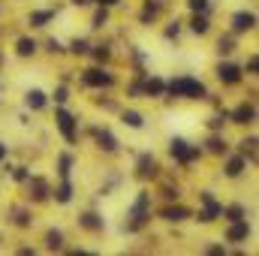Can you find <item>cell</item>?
Here are the masks:
<instances>
[{
    "instance_id": "d4e9b609",
    "label": "cell",
    "mask_w": 259,
    "mask_h": 256,
    "mask_svg": "<svg viewBox=\"0 0 259 256\" xmlns=\"http://www.w3.org/2000/svg\"><path fill=\"white\" fill-rule=\"evenodd\" d=\"M220 52H223V55H229V52H235V39H232V36H226V39H220Z\"/></svg>"
},
{
    "instance_id": "6da1fadb",
    "label": "cell",
    "mask_w": 259,
    "mask_h": 256,
    "mask_svg": "<svg viewBox=\"0 0 259 256\" xmlns=\"http://www.w3.org/2000/svg\"><path fill=\"white\" fill-rule=\"evenodd\" d=\"M169 94H175V97H205V84L202 81H196V78H175L172 84H169Z\"/></svg>"
},
{
    "instance_id": "cb8c5ba5",
    "label": "cell",
    "mask_w": 259,
    "mask_h": 256,
    "mask_svg": "<svg viewBox=\"0 0 259 256\" xmlns=\"http://www.w3.org/2000/svg\"><path fill=\"white\" fill-rule=\"evenodd\" d=\"M61 244H64L61 232H49V247H52V250H61Z\"/></svg>"
},
{
    "instance_id": "5bb4252c",
    "label": "cell",
    "mask_w": 259,
    "mask_h": 256,
    "mask_svg": "<svg viewBox=\"0 0 259 256\" xmlns=\"http://www.w3.org/2000/svg\"><path fill=\"white\" fill-rule=\"evenodd\" d=\"M55 18V12H33L30 15V24L33 27H46V21H52Z\"/></svg>"
},
{
    "instance_id": "f546056e",
    "label": "cell",
    "mask_w": 259,
    "mask_h": 256,
    "mask_svg": "<svg viewBox=\"0 0 259 256\" xmlns=\"http://www.w3.org/2000/svg\"><path fill=\"white\" fill-rule=\"evenodd\" d=\"M154 15H157V3H148V6H145V12H142V18L148 21V18H154Z\"/></svg>"
},
{
    "instance_id": "30bf717a",
    "label": "cell",
    "mask_w": 259,
    "mask_h": 256,
    "mask_svg": "<svg viewBox=\"0 0 259 256\" xmlns=\"http://www.w3.org/2000/svg\"><path fill=\"white\" fill-rule=\"evenodd\" d=\"M163 217H166V220H172V223H178V220H187V217H190V211H187L184 205H172V208H166V211H163Z\"/></svg>"
},
{
    "instance_id": "7402d4cb",
    "label": "cell",
    "mask_w": 259,
    "mask_h": 256,
    "mask_svg": "<svg viewBox=\"0 0 259 256\" xmlns=\"http://www.w3.org/2000/svg\"><path fill=\"white\" fill-rule=\"evenodd\" d=\"M241 214H244V208H241V205L226 208V220H232V223H235V220H241Z\"/></svg>"
},
{
    "instance_id": "8fae6325",
    "label": "cell",
    "mask_w": 259,
    "mask_h": 256,
    "mask_svg": "<svg viewBox=\"0 0 259 256\" xmlns=\"http://www.w3.org/2000/svg\"><path fill=\"white\" fill-rule=\"evenodd\" d=\"M94 136H97V142H100L106 151H115V148H118V142H115V136H112L109 130H94Z\"/></svg>"
},
{
    "instance_id": "e575fe53",
    "label": "cell",
    "mask_w": 259,
    "mask_h": 256,
    "mask_svg": "<svg viewBox=\"0 0 259 256\" xmlns=\"http://www.w3.org/2000/svg\"><path fill=\"white\" fill-rule=\"evenodd\" d=\"M247 66H250V72H256V66H259V58H256V55L250 58V64H247Z\"/></svg>"
},
{
    "instance_id": "8992f818",
    "label": "cell",
    "mask_w": 259,
    "mask_h": 256,
    "mask_svg": "<svg viewBox=\"0 0 259 256\" xmlns=\"http://www.w3.org/2000/svg\"><path fill=\"white\" fill-rule=\"evenodd\" d=\"M253 24H256V15H253V12H238V15L232 18V27H235V33L253 30Z\"/></svg>"
},
{
    "instance_id": "4dcf8cb0",
    "label": "cell",
    "mask_w": 259,
    "mask_h": 256,
    "mask_svg": "<svg viewBox=\"0 0 259 256\" xmlns=\"http://www.w3.org/2000/svg\"><path fill=\"white\" fill-rule=\"evenodd\" d=\"M72 52H75V55H84V52H88V42H84V39H75V42H72Z\"/></svg>"
},
{
    "instance_id": "484cf974",
    "label": "cell",
    "mask_w": 259,
    "mask_h": 256,
    "mask_svg": "<svg viewBox=\"0 0 259 256\" xmlns=\"http://www.w3.org/2000/svg\"><path fill=\"white\" fill-rule=\"evenodd\" d=\"M106 18H109V12H106V6H103V9L94 15V27H103V24H106Z\"/></svg>"
},
{
    "instance_id": "2e32d148",
    "label": "cell",
    "mask_w": 259,
    "mask_h": 256,
    "mask_svg": "<svg viewBox=\"0 0 259 256\" xmlns=\"http://www.w3.org/2000/svg\"><path fill=\"white\" fill-rule=\"evenodd\" d=\"M241 169H244V157H232L229 160V166H226V172L235 178V175H241Z\"/></svg>"
},
{
    "instance_id": "d590c367",
    "label": "cell",
    "mask_w": 259,
    "mask_h": 256,
    "mask_svg": "<svg viewBox=\"0 0 259 256\" xmlns=\"http://www.w3.org/2000/svg\"><path fill=\"white\" fill-rule=\"evenodd\" d=\"M97 3H100V6H115L118 0H97Z\"/></svg>"
},
{
    "instance_id": "ffe728a7",
    "label": "cell",
    "mask_w": 259,
    "mask_h": 256,
    "mask_svg": "<svg viewBox=\"0 0 259 256\" xmlns=\"http://www.w3.org/2000/svg\"><path fill=\"white\" fill-rule=\"evenodd\" d=\"M145 91H148L151 97H157V94H163V81H160V78H151V81L145 84Z\"/></svg>"
},
{
    "instance_id": "836d02e7",
    "label": "cell",
    "mask_w": 259,
    "mask_h": 256,
    "mask_svg": "<svg viewBox=\"0 0 259 256\" xmlns=\"http://www.w3.org/2000/svg\"><path fill=\"white\" fill-rule=\"evenodd\" d=\"M55 100H58V103H64V100H66V88H58V94H55Z\"/></svg>"
},
{
    "instance_id": "9c48e42d",
    "label": "cell",
    "mask_w": 259,
    "mask_h": 256,
    "mask_svg": "<svg viewBox=\"0 0 259 256\" xmlns=\"http://www.w3.org/2000/svg\"><path fill=\"white\" fill-rule=\"evenodd\" d=\"M139 175H142V178H154V175H157V163H154L151 154H142V157H139Z\"/></svg>"
},
{
    "instance_id": "8d00e7d4",
    "label": "cell",
    "mask_w": 259,
    "mask_h": 256,
    "mask_svg": "<svg viewBox=\"0 0 259 256\" xmlns=\"http://www.w3.org/2000/svg\"><path fill=\"white\" fill-rule=\"evenodd\" d=\"M3 157H6V145H0V160H3Z\"/></svg>"
},
{
    "instance_id": "d6986e66",
    "label": "cell",
    "mask_w": 259,
    "mask_h": 256,
    "mask_svg": "<svg viewBox=\"0 0 259 256\" xmlns=\"http://www.w3.org/2000/svg\"><path fill=\"white\" fill-rule=\"evenodd\" d=\"M124 124H130V127L139 130L145 121H142V115H139V112H124Z\"/></svg>"
},
{
    "instance_id": "d6a6232c",
    "label": "cell",
    "mask_w": 259,
    "mask_h": 256,
    "mask_svg": "<svg viewBox=\"0 0 259 256\" xmlns=\"http://www.w3.org/2000/svg\"><path fill=\"white\" fill-rule=\"evenodd\" d=\"M15 181H27V172H24V169H21V166H18V169H15Z\"/></svg>"
},
{
    "instance_id": "3957f363",
    "label": "cell",
    "mask_w": 259,
    "mask_h": 256,
    "mask_svg": "<svg viewBox=\"0 0 259 256\" xmlns=\"http://www.w3.org/2000/svg\"><path fill=\"white\" fill-rule=\"evenodd\" d=\"M115 78L109 75V72H103V69H88L84 72V84H91V88H109Z\"/></svg>"
},
{
    "instance_id": "44dd1931",
    "label": "cell",
    "mask_w": 259,
    "mask_h": 256,
    "mask_svg": "<svg viewBox=\"0 0 259 256\" xmlns=\"http://www.w3.org/2000/svg\"><path fill=\"white\" fill-rule=\"evenodd\" d=\"M253 145H256V139H247V142H241V157H250V160H253V151H256Z\"/></svg>"
},
{
    "instance_id": "4316f807",
    "label": "cell",
    "mask_w": 259,
    "mask_h": 256,
    "mask_svg": "<svg viewBox=\"0 0 259 256\" xmlns=\"http://www.w3.org/2000/svg\"><path fill=\"white\" fill-rule=\"evenodd\" d=\"M208 148H211L214 154H223V151H226V145H223V139H211V142H208Z\"/></svg>"
},
{
    "instance_id": "9a60e30c",
    "label": "cell",
    "mask_w": 259,
    "mask_h": 256,
    "mask_svg": "<svg viewBox=\"0 0 259 256\" xmlns=\"http://www.w3.org/2000/svg\"><path fill=\"white\" fill-rule=\"evenodd\" d=\"M36 52V42L33 39H18V55L21 58H27V55H33Z\"/></svg>"
},
{
    "instance_id": "4fadbf2b",
    "label": "cell",
    "mask_w": 259,
    "mask_h": 256,
    "mask_svg": "<svg viewBox=\"0 0 259 256\" xmlns=\"http://www.w3.org/2000/svg\"><path fill=\"white\" fill-rule=\"evenodd\" d=\"M27 106H30V109H42V106H46V94H42V91H30V94H27Z\"/></svg>"
},
{
    "instance_id": "f1b7e54d",
    "label": "cell",
    "mask_w": 259,
    "mask_h": 256,
    "mask_svg": "<svg viewBox=\"0 0 259 256\" xmlns=\"http://www.w3.org/2000/svg\"><path fill=\"white\" fill-rule=\"evenodd\" d=\"M190 9L193 12H205L208 9V0H190Z\"/></svg>"
},
{
    "instance_id": "83f0119b",
    "label": "cell",
    "mask_w": 259,
    "mask_h": 256,
    "mask_svg": "<svg viewBox=\"0 0 259 256\" xmlns=\"http://www.w3.org/2000/svg\"><path fill=\"white\" fill-rule=\"evenodd\" d=\"M69 166H72V160H69V154H64V157H61V175H69Z\"/></svg>"
},
{
    "instance_id": "ba28073f",
    "label": "cell",
    "mask_w": 259,
    "mask_h": 256,
    "mask_svg": "<svg viewBox=\"0 0 259 256\" xmlns=\"http://www.w3.org/2000/svg\"><path fill=\"white\" fill-rule=\"evenodd\" d=\"M253 118H256V109H253V106H247V103H244V106H238V109H235V115H232V121H235V124H253Z\"/></svg>"
},
{
    "instance_id": "7c38bea8",
    "label": "cell",
    "mask_w": 259,
    "mask_h": 256,
    "mask_svg": "<svg viewBox=\"0 0 259 256\" xmlns=\"http://www.w3.org/2000/svg\"><path fill=\"white\" fill-rule=\"evenodd\" d=\"M247 235H250V226L241 223V220H235V226L229 229V241H244Z\"/></svg>"
},
{
    "instance_id": "74e56055",
    "label": "cell",
    "mask_w": 259,
    "mask_h": 256,
    "mask_svg": "<svg viewBox=\"0 0 259 256\" xmlns=\"http://www.w3.org/2000/svg\"><path fill=\"white\" fill-rule=\"evenodd\" d=\"M72 3H78V6H84V3H91V0H72Z\"/></svg>"
},
{
    "instance_id": "ac0fdd59",
    "label": "cell",
    "mask_w": 259,
    "mask_h": 256,
    "mask_svg": "<svg viewBox=\"0 0 259 256\" xmlns=\"http://www.w3.org/2000/svg\"><path fill=\"white\" fill-rule=\"evenodd\" d=\"M190 27H193V33H205V30H208V18H205L202 12H196V18H193Z\"/></svg>"
},
{
    "instance_id": "e0dca14e",
    "label": "cell",
    "mask_w": 259,
    "mask_h": 256,
    "mask_svg": "<svg viewBox=\"0 0 259 256\" xmlns=\"http://www.w3.org/2000/svg\"><path fill=\"white\" fill-rule=\"evenodd\" d=\"M81 226H84V229H103V220H100L97 214H84V217H81Z\"/></svg>"
},
{
    "instance_id": "1f68e13d",
    "label": "cell",
    "mask_w": 259,
    "mask_h": 256,
    "mask_svg": "<svg viewBox=\"0 0 259 256\" xmlns=\"http://www.w3.org/2000/svg\"><path fill=\"white\" fill-rule=\"evenodd\" d=\"M94 58H97V61H106V58H109V49H106V46H97V49H94Z\"/></svg>"
},
{
    "instance_id": "7a4b0ae2",
    "label": "cell",
    "mask_w": 259,
    "mask_h": 256,
    "mask_svg": "<svg viewBox=\"0 0 259 256\" xmlns=\"http://www.w3.org/2000/svg\"><path fill=\"white\" fill-rule=\"evenodd\" d=\"M169 151H172V157H175V160H181V163H193L196 157H199V148H187V142H184V139H172Z\"/></svg>"
},
{
    "instance_id": "5b68a950",
    "label": "cell",
    "mask_w": 259,
    "mask_h": 256,
    "mask_svg": "<svg viewBox=\"0 0 259 256\" xmlns=\"http://www.w3.org/2000/svg\"><path fill=\"white\" fill-rule=\"evenodd\" d=\"M202 202H205V211L199 214V220H205V223H208V220H214L217 214H223V205H217V202L211 199V193H202Z\"/></svg>"
},
{
    "instance_id": "52a82bcc",
    "label": "cell",
    "mask_w": 259,
    "mask_h": 256,
    "mask_svg": "<svg viewBox=\"0 0 259 256\" xmlns=\"http://www.w3.org/2000/svg\"><path fill=\"white\" fill-rule=\"evenodd\" d=\"M217 75H220V81H226V84H235V81L241 78V69H238V66H232V64H220Z\"/></svg>"
},
{
    "instance_id": "603a6c76",
    "label": "cell",
    "mask_w": 259,
    "mask_h": 256,
    "mask_svg": "<svg viewBox=\"0 0 259 256\" xmlns=\"http://www.w3.org/2000/svg\"><path fill=\"white\" fill-rule=\"evenodd\" d=\"M69 199H72V187H69V184H61V190H58V202H69Z\"/></svg>"
},
{
    "instance_id": "277c9868",
    "label": "cell",
    "mask_w": 259,
    "mask_h": 256,
    "mask_svg": "<svg viewBox=\"0 0 259 256\" xmlns=\"http://www.w3.org/2000/svg\"><path fill=\"white\" fill-rule=\"evenodd\" d=\"M58 127H61V133H64L66 142H75V121H72V115H66L64 109H58Z\"/></svg>"
}]
</instances>
